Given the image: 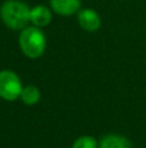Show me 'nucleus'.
Segmentation results:
<instances>
[{"label":"nucleus","mask_w":146,"mask_h":148,"mask_svg":"<svg viewBox=\"0 0 146 148\" xmlns=\"http://www.w3.org/2000/svg\"><path fill=\"white\" fill-rule=\"evenodd\" d=\"M52 21V12L45 5H35L30 12V22L36 27H44Z\"/></svg>","instance_id":"6"},{"label":"nucleus","mask_w":146,"mask_h":148,"mask_svg":"<svg viewBox=\"0 0 146 148\" xmlns=\"http://www.w3.org/2000/svg\"><path fill=\"white\" fill-rule=\"evenodd\" d=\"M21 99L25 104L34 105L40 100V91L36 88L35 86H27L23 87L22 92H21Z\"/></svg>","instance_id":"8"},{"label":"nucleus","mask_w":146,"mask_h":148,"mask_svg":"<svg viewBox=\"0 0 146 148\" xmlns=\"http://www.w3.org/2000/svg\"><path fill=\"white\" fill-rule=\"evenodd\" d=\"M20 48L23 53L30 59H38L45 51L47 39L44 33L36 26H27L21 31L20 39Z\"/></svg>","instance_id":"2"},{"label":"nucleus","mask_w":146,"mask_h":148,"mask_svg":"<svg viewBox=\"0 0 146 148\" xmlns=\"http://www.w3.org/2000/svg\"><path fill=\"white\" fill-rule=\"evenodd\" d=\"M72 148H97V142L93 136H80L74 142Z\"/></svg>","instance_id":"9"},{"label":"nucleus","mask_w":146,"mask_h":148,"mask_svg":"<svg viewBox=\"0 0 146 148\" xmlns=\"http://www.w3.org/2000/svg\"><path fill=\"white\" fill-rule=\"evenodd\" d=\"M100 148H132V144L124 136L110 134V135H106L105 138H102Z\"/></svg>","instance_id":"7"},{"label":"nucleus","mask_w":146,"mask_h":148,"mask_svg":"<svg viewBox=\"0 0 146 148\" xmlns=\"http://www.w3.org/2000/svg\"><path fill=\"white\" fill-rule=\"evenodd\" d=\"M31 9L22 1L18 0H7L0 8V17L5 26L12 30H21L27 27L30 22Z\"/></svg>","instance_id":"1"},{"label":"nucleus","mask_w":146,"mask_h":148,"mask_svg":"<svg viewBox=\"0 0 146 148\" xmlns=\"http://www.w3.org/2000/svg\"><path fill=\"white\" fill-rule=\"evenodd\" d=\"M78 22H79L80 27L88 33H95L101 27V17L96 10L91 9V8L79 10Z\"/></svg>","instance_id":"4"},{"label":"nucleus","mask_w":146,"mask_h":148,"mask_svg":"<svg viewBox=\"0 0 146 148\" xmlns=\"http://www.w3.org/2000/svg\"><path fill=\"white\" fill-rule=\"evenodd\" d=\"M51 8L59 16H71L80 9V0H49Z\"/></svg>","instance_id":"5"},{"label":"nucleus","mask_w":146,"mask_h":148,"mask_svg":"<svg viewBox=\"0 0 146 148\" xmlns=\"http://www.w3.org/2000/svg\"><path fill=\"white\" fill-rule=\"evenodd\" d=\"M22 83L16 73L10 70L0 72V97L7 101H14L21 97Z\"/></svg>","instance_id":"3"}]
</instances>
